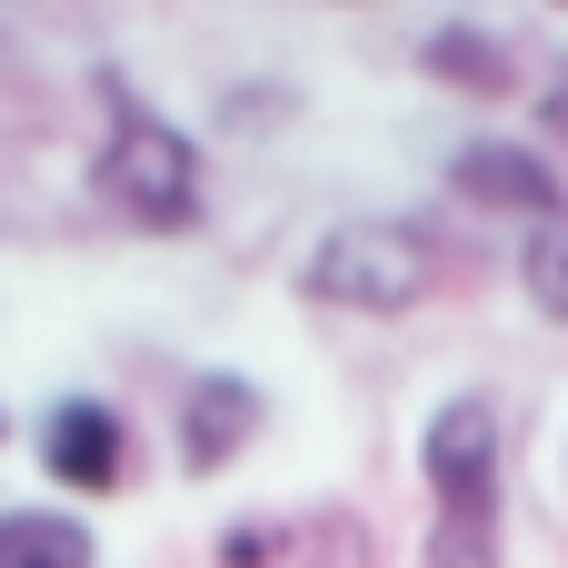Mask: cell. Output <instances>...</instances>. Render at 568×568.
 Wrapping results in <instances>:
<instances>
[{"label": "cell", "instance_id": "obj_1", "mask_svg": "<svg viewBox=\"0 0 568 568\" xmlns=\"http://www.w3.org/2000/svg\"><path fill=\"white\" fill-rule=\"evenodd\" d=\"M419 479H429L419 568H499V409H489V389H449L419 419Z\"/></svg>", "mask_w": 568, "mask_h": 568}, {"label": "cell", "instance_id": "obj_2", "mask_svg": "<svg viewBox=\"0 0 568 568\" xmlns=\"http://www.w3.org/2000/svg\"><path fill=\"white\" fill-rule=\"evenodd\" d=\"M100 100H110V130L90 150V190L130 220V230H200V140L170 130L120 70H100Z\"/></svg>", "mask_w": 568, "mask_h": 568}, {"label": "cell", "instance_id": "obj_3", "mask_svg": "<svg viewBox=\"0 0 568 568\" xmlns=\"http://www.w3.org/2000/svg\"><path fill=\"white\" fill-rule=\"evenodd\" d=\"M439 290V250L409 230V220H339L320 250H310V300L329 310H369V320H399Z\"/></svg>", "mask_w": 568, "mask_h": 568}, {"label": "cell", "instance_id": "obj_4", "mask_svg": "<svg viewBox=\"0 0 568 568\" xmlns=\"http://www.w3.org/2000/svg\"><path fill=\"white\" fill-rule=\"evenodd\" d=\"M449 190L469 200V210H499V220H529V230H549L568 220V190H559V160L549 150H529V140H459L449 150Z\"/></svg>", "mask_w": 568, "mask_h": 568}, {"label": "cell", "instance_id": "obj_5", "mask_svg": "<svg viewBox=\"0 0 568 568\" xmlns=\"http://www.w3.org/2000/svg\"><path fill=\"white\" fill-rule=\"evenodd\" d=\"M369 519L359 509H300V519H230L220 568H369Z\"/></svg>", "mask_w": 568, "mask_h": 568}, {"label": "cell", "instance_id": "obj_6", "mask_svg": "<svg viewBox=\"0 0 568 568\" xmlns=\"http://www.w3.org/2000/svg\"><path fill=\"white\" fill-rule=\"evenodd\" d=\"M40 469H50L60 489H80V499H110V489H130V419H120L110 399L70 389V399L40 419Z\"/></svg>", "mask_w": 568, "mask_h": 568}, {"label": "cell", "instance_id": "obj_7", "mask_svg": "<svg viewBox=\"0 0 568 568\" xmlns=\"http://www.w3.org/2000/svg\"><path fill=\"white\" fill-rule=\"evenodd\" d=\"M260 419H270L260 379H240V369H190V379H180V469H190V479H220V469L260 439Z\"/></svg>", "mask_w": 568, "mask_h": 568}, {"label": "cell", "instance_id": "obj_8", "mask_svg": "<svg viewBox=\"0 0 568 568\" xmlns=\"http://www.w3.org/2000/svg\"><path fill=\"white\" fill-rule=\"evenodd\" d=\"M419 70H429V80H449V90H469V100L519 90V50H509L499 30H479V20H439V30L419 40Z\"/></svg>", "mask_w": 568, "mask_h": 568}, {"label": "cell", "instance_id": "obj_9", "mask_svg": "<svg viewBox=\"0 0 568 568\" xmlns=\"http://www.w3.org/2000/svg\"><path fill=\"white\" fill-rule=\"evenodd\" d=\"M0 568H100V529L70 509H0Z\"/></svg>", "mask_w": 568, "mask_h": 568}, {"label": "cell", "instance_id": "obj_10", "mask_svg": "<svg viewBox=\"0 0 568 568\" xmlns=\"http://www.w3.org/2000/svg\"><path fill=\"white\" fill-rule=\"evenodd\" d=\"M519 290H529L539 320H568V220H549V230L519 240Z\"/></svg>", "mask_w": 568, "mask_h": 568}, {"label": "cell", "instance_id": "obj_11", "mask_svg": "<svg viewBox=\"0 0 568 568\" xmlns=\"http://www.w3.org/2000/svg\"><path fill=\"white\" fill-rule=\"evenodd\" d=\"M539 130H549V140L568 150V60L549 70V80H539Z\"/></svg>", "mask_w": 568, "mask_h": 568}, {"label": "cell", "instance_id": "obj_12", "mask_svg": "<svg viewBox=\"0 0 568 568\" xmlns=\"http://www.w3.org/2000/svg\"><path fill=\"white\" fill-rule=\"evenodd\" d=\"M0 439H10V409H0Z\"/></svg>", "mask_w": 568, "mask_h": 568}, {"label": "cell", "instance_id": "obj_13", "mask_svg": "<svg viewBox=\"0 0 568 568\" xmlns=\"http://www.w3.org/2000/svg\"><path fill=\"white\" fill-rule=\"evenodd\" d=\"M559 479H568V449H559Z\"/></svg>", "mask_w": 568, "mask_h": 568}]
</instances>
